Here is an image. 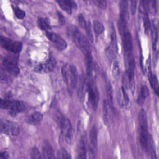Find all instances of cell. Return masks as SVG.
Listing matches in <instances>:
<instances>
[{
    "label": "cell",
    "instance_id": "obj_1",
    "mask_svg": "<svg viewBox=\"0 0 159 159\" xmlns=\"http://www.w3.org/2000/svg\"><path fill=\"white\" fill-rule=\"evenodd\" d=\"M139 137L141 147L146 150L150 135L148 132L146 112L143 109H142L139 114Z\"/></svg>",
    "mask_w": 159,
    "mask_h": 159
},
{
    "label": "cell",
    "instance_id": "obj_2",
    "mask_svg": "<svg viewBox=\"0 0 159 159\" xmlns=\"http://www.w3.org/2000/svg\"><path fill=\"white\" fill-rule=\"evenodd\" d=\"M62 76L64 81L67 84L68 89L70 93L76 88L78 83V72L75 65L71 64L64 65L62 68Z\"/></svg>",
    "mask_w": 159,
    "mask_h": 159
},
{
    "label": "cell",
    "instance_id": "obj_3",
    "mask_svg": "<svg viewBox=\"0 0 159 159\" xmlns=\"http://www.w3.org/2000/svg\"><path fill=\"white\" fill-rule=\"evenodd\" d=\"M70 34L76 46L86 55L91 53L88 40L76 27L70 29Z\"/></svg>",
    "mask_w": 159,
    "mask_h": 159
},
{
    "label": "cell",
    "instance_id": "obj_4",
    "mask_svg": "<svg viewBox=\"0 0 159 159\" xmlns=\"http://www.w3.org/2000/svg\"><path fill=\"white\" fill-rule=\"evenodd\" d=\"M0 107L1 109L10 110V114L14 117L18 113L25 111L27 104L21 101L1 99Z\"/></svg>",
    "mask_w": 159,
    "mask_h": 159
},
{
    "label": "cell",
    "instance_id": "obj_5",
    "mask_svg": "<svg viewBox=\"0 0 159 159\" xmlns=\"http://www.w3.org/2000/svg\"><path fill=\"white\" fill-rule=\"evenodd\" d=\"M87 91L89 106L93 110H96L98 107L99 96L97 86L92 78H89L87 83Z\"/></svg>",
    "mask_w": 159,
    "mask_h": 159
},
{
    "label": "cell",
    "instance_id": "obj_6",
    "mask_svg": "<svg viewBox=\"0 0 159 159\" xmlns=\"http://www.w3.org/2000/svg\"><path fill=\"white\" fill-rule=\"evenodd\" d=\"M59 123L61 128V137L68 143H71L73 138V130L70 121L66 117H59Z\"/></svg>",
    "mask_w": 159,
    "mask_h": 159
},
{
    "label": "cell",
    "instance_id": "obj_7",
    "mask_svg": "<svg viewBox=\"0 0 159 159\" xmlns=\"http://www.w3.org/2000/svg\"><path fill=\"white\" fill-rule=\"evenodd\" d=\"M1 43L3 48L14 53H18L22 50V45L21 42L13 41L3 36L1 37Z\"/></svg>",
    "mask_w": 159,
    "mask_h": 159
},
{
    "label": "cell",
    "instance_id": "obj_8",
    "mask_svg": "<svg viewBox=\"0 0 159 159\" xmlns=\"http://www.w3.org/2000/svg\"><path fill=\"white\" fill-rule=\"evenodd\" d=\"M1 130L6 135L15 136L19 133V126L16 122L2 120L1 121Z\"/></svg>",
    "mask_w": 159,
    "mask_h": 159
},
{
    "label": "cell",
    "instance_id": "obj_9",
    "mask_svg": "<svg viewBox=\"0 0 159 159\" xmlns=\"http://www.w3.org/2000/svg\"><path fill=\"white\" fill-rule=\"evenodd\" d=\"M56 66V60L52 55H50L45 62L39 64L35 68V71L38 73H48L53 70Z\"/></svg>",
    "mask_w": 159,
    "mask_h": 159
},
{
    "label": "cell",
    "instance_id": "obj_10",
    "mask_svg": "<svg viewBox=\"0 0 159 159\" xmlns=\"http://www.w3.org/2000/svg\"><path fill=\"white\" fill-rule=\"evenodd\" d=\"M3 65L6 71L13 75H17L19 73V68L17 61L14 57H7L3 60Z\"/></svg>",
    "mask_w": 159,
    "mask_h": 159
},
{
    "label": "cell",
    "instance_id": "obj_11",
    "mask_svg": "<svg viewBox=\"0 0 159 159\" xmlns=\"http://www.w3.org/2000/svg\"><path fill=\"white\" fill-rule=\"evenodd\" d=\"M98 131L95 125H93L89 132V153L91 158H95L97 153Z\"/></svg>",
    "mask_w": 159,
    "mask_h": 159
},
{
    "label": "cell",
    "instance_id": "obj_12",
    "mask_svg": "<svg viewBox=\"0 0 159 159\" xmlns=\"http://www.w3.org/2000/svg\"><path fill=\"white\" fill-rule=\"evenodd\" d=\"M46 35L49 40H50L58 50H62L66 48L67 46L66 42L58 34L48 31L46 32Z\"/></svg>",
    "mask_w": 159,
    "mask_h": 159
},
{
    "label": "cell",
    "instance_id": "obj_13",
    "mask_svg": "<svg viewBox=\"0 0 159 159\" xmlns=\"http://www.w3.org/2000/svg\"><path fill=\"white\" fill-rule=\"evenodd\" d=\"M122 43L124 50V56L132 53V39L130 32L127 31L122 35Z\"/></svg>",
    "mask_w": 159,
    "mask_h": 159
},
{
    "label": "cell",
    "instance_id": "obj_14",
    "mask_svg": "<svg viewBox=\"0 0 159 159\" xmlns=\"http://www.w3.org/2000/svg\"><path fill=\"white\" fill-rule=\"evenodd\" d=\"M61 8L68 14H71L73 9H76V3L73 1H57Z\"/></svg>",
    "mask_w": 159,
    "mask_h": 159
},
{
    "label": "cell",
    "instance_id": "obj_15",
    "mask_svg": "<svg viewBox=\"0 0 159 159\" xmlns=\"http://www.w3.org/2000/svg\"><path fill=\"white\" fill-rule=\"evenodd\" d=\"M102 113L104 122L106 125H108L111 119V106L107 100H104L102 104Z\"/></svg>",
    "mask_w": 159,
    "mask_h": 159
},
{
    "label": "cell",
    "instance_id": "obj_16",
    "mask_svg": "<svg viewBox=\"0 0 159 159\" xmlns=\"http://www.w3.org/2000/svg\"><path fill=\"white\" fill-rule=\"evenodd\" d=\"M78 158H86V137L84 135H83L81 137V139L80 141Z\"/></svg>",
    "mask_w": 159,
    "mask_h": 159
},
{
    "label": "cell",
    "instance_id": "obj_17",
    "mask_svg": "<svg viewBox=\"0 0 159 159\" xmlns=\"http://www.w3.org/2000/svg\"><path fill=\"white\" fill-rule=\"evenodd\" d=\"M42 155H43V157L45 158H55L53 148H52L51 145L47 142H45L43 144Z\"/></svg>",
    "mask_w": 159,
    "mask_h": 159
},
{
    "label": "cell",
    "instance_id": "obj_18",
    "mask_svg": "<svg viewBox=\"0 0 159 159\" xmlns=\"http://www.w3.org/2000/svg\"><path fill=\"white\" fill-rule=\"evenodd\" d=\"M148 79H149L150 83L151 84V86L153 89L154 92L157 95H158V91H159L158 81L157 76L155 75V74L151 72L150 70H149V72H148Z\"/></svg>",
    "mask_w": 159,
    "mask_h": 159
},
{
    "label": "cell",
    "instance_id": "obj_19",
    "mask_svg": "<svg viewBox=\"0 0 159 159\" xmlns=\"http://www.w3.org/2000/svg\"><path fill=\"white\" fill-rule=\"evenodd\" d=\"M148 95H149V91L148 88L145 85L142 86L140 88V91L137 99V104L139 105H142L144 102L145 99L148 96Z\"/></svg>",
    "mask_w": 159,
    "mask_h": 159
},
{
    "label": "cell",
    "instance_id": "obj_20",
    "mask_svg": "<svg viewBox=\"0 0 159 159\" xmlns=\"http://www.w3.org/2000/svg\"><path fill=\"white\" fill-rule=\"evenodd\" d=\"M151 32H152L153 48L155 50L157 39H158V27H157V24L155 22L154 20H152V25L151 26Z\"/></svg>",
    "mask_w": 159,
    "mask_h": 159
},
{
    "label": "cell",
    "instance_id": "obj_21",
    "mask_svg": "<svg viewBox=\"0 0 159 159\" xmlns=\"http://www.w3.org/2000/svg\"><path fill=\"white\" fill-rule=\"evenodd\" d=\"M43 116L41 113L39 112H36L33 113L27 119L28 122L32 125H37L39 124L42 120Z\"/></svg>",
    "mask_w": 159,
    "mask_h": 159
},
{
    "label": "cell",
    "instance_id": "obj_22",
    "mask_svg": "<svg viewBox=\"0 0 159 159\" xmlns=\"http://www.w3.org/2000/svg\"><path fill=\"white\" fill-rule=\"evenodd\" d=\"M37 24L41 29L46 32H48V30L50 29L49 21L45 18H39L37 20Z\"/></svg>",
    "mask_w": 159,
    "mask_h": 159
},
{
    "label": "cell",
    "instance_id": "obj_23",
    "mask_svg": "<svg viewBox=\"0 0 159 159\" xmlns=\"http://www.w3.org/2000/svg\"><path fill=\"white\" fill-rule=\"evenodd\" d=\"M106 92H107V101L111 106V107H112L113 106V91H112V87L111 86V84L108 82L106 84Z\"/></svg>",
    "mask_w": 159,
    "mask_h": 159
},
{
    "label": "cell",
    "instance_id": "obj_24",
    "mask_svg": "<svg viewBox=\"0 0 159 159\" xmlns=\"http://www.w3.org/2000/svg\"><path fill=\"white\" fill-rule=\"evenodd\" d=\"M93 29L97 36L103 33L105 30L103 24L98 20H95L93 22Z\"/></svg>",
    "mask_w": 159,
    "mask_h": 159
},
{
    "label": "cell",
    "instance_id": "obj_25",
    "mask_svg": "<svg viewBox=\"0 0 159 159\" xmlns=\"http://www.w3.org/2000/svg\"><path fill=\"white\" fill-rule=\"evenodd\" d=\"M121 91H122V98L124 101V107L128 109L130 106V101L129 97L127 93L126 89L124 86L122 87Z\"/></svg>",
    "mask_w": 159,
    "mask_h": 159
},
{
    "label": "cell",
    "instance_id": "obj_26",
    "mask_svg": "<svg viewBox=\"0 0 159 159\" xmlns=\"http://www.w3.org/2000/svg\"><path fill=\"white\" fill-rule=\"evenodd\" d=\"M117 50L109 45L106 49V54L107 59L110 61L113 60L116 57V54L117 53Z\"/></svg>",
    "mask_w": 159,
    "mask_h": 159
},
{
    "label": "cell",
    "instance_id": "obj_27",
    "mask_svg": "<svg viewBox=\"0 0 159 159\" xmlns=\"http://www.w3.org/2000/svg\"><path fill=\"white\" fill-rule=\"evenodd\" d=\"M84 76H83V75H81L80 78V84L78 86V96L80 97V98L81 99V100L83 99L84 98Z\"/></svg>",
    "mask_w": 159,
    "mask_h": 159
},
{
    "label": "cell",
    "instance_id": "obj_28",
    "mask_svg": "<svg viewBox=\"0 0 159 159\" xmlns=\"http://www.w3.org/2000/svg\"><path fill=\"white\" fill-rule=\"evenodd\" d=\"M120 16L124 17L127 19V12H128V3L126 1H122L120 2Z\"/></svg>",
    "mask_w": 159,
    "mask_h": 159
},
{
    "label": "cell",
    "instance_id": "obj_29",
    "mask_svg": "<svg viewBox=\"0 0 159 159\" xmlns=\"http://www.w3.org/2000/svg\"><path fill=\"white\" fill-rule=\"evenodd\" d=\"M143 24H144V27L145 29V32L147 34L149 30L151 29V25L149 20L148 12L145 10H144V14H143Z\"/></svg>",
    "mask_w": 159,
    "mask_h": 159
},
{
    "label": "cell",
    "instance_id": "obj_30",
    "mask_svg": "<svg viewBox=\"0 0 159 159\" xmlns=\"http://www.w3.org/2000/svg\"><path fill=\"white\" fill-rule=\"evenodd\" d=\"M112 73L114 78H117L120 73V67L118 61H114L112 66Z\"/></svg>",
    "mask_w": 159,
    "mask_h": 159
},
{
    "label": "cell",
    "instance_id": "obj_31",
    "mask_svg": "<svg viewBox=\"0 0 159 159\" xmlns=\"http://www.w3.org/2000/svg\"><path fill=\"white\" fill-rule=\"evenodd\" d=\"M58 158H71V156L64 148H61L57 153Z\"/></svg>",
    "mask_w": 159,
    "mask_h": 159
},
{
    "label": "cell",
    "instance_id": "obj_32",
    "mask_svg": "<svg viewBox=\"0 0 159 159\" xmlns=\"http://www.w3.org/2000/svg\"><path fill=\"white\" fill-rule=\"evenodd\" d=\"M85 29L86 30V32H87V34H88V38H89V40L91 42H93V40H94V37H93V35L91 25V23L89 22H87L86 27Z\"/></svg>",
    "mask_w": 159,
    "mask_h": 159
},
{
    "label": "cell",
    "instance_id": "obj_33",
    "mask_svg": "<svg viewBox=\"0 0 159 159\" xmlns=\"http://www.w3.org/2000/svg\"><path fill=\"white\" fill-rule=\"evenodd\" d=\"M14 12L15 16L18 19H23L25 16V12L18 7H16L14 9Z\"/></svg>",
    "mask_w": 159,
    "mask_h": 159
},
{
    "label": "cell",
    "instance_id": "obj_34",
    "mask_svg": "<svg viewBox=\"0 0 159 159\" xmlns=\"http://www.w3.org/2000/svg\"><path fill=\"white\" fill-rule=\"evenodd\" d=\"M31 158H41V153L37 147H34L31 150Z\"/></svg>",
    "mask_w": 159,
    "mask_h": 159
},
{
    "label": "cell",
    "instance_id": "obj_35",
    "mask_svg": "<svg viewBox=\"0 0 159 159\" xmlns=\"http://www.w3.org/2000/svg\"><path fill=\"white\" fill-rule=\"evenodd\" d=\"M78 21L80 25H81V27H82L84 29H86L87 22H86L84 16L81 14L78 15Z\"/></svg>",
    "mask_w": 159,
    "mask_h": 159
},
{
    "label": "cell",
    "instance_id": "obj_36",
    "mask_svg": "<svg viewBox=\"0 0 159 159\" xmlns=\"http://www.w3.org/2000/svg\"><path fill=\"white\" fill-rule=\"evenodd\" d=\"M94 3L101 9H104L106 7V1H94Z\"/></svg>",
    "mask_w": 159,
    "mask_h": 159
},
{
    "label": "cell",
    "instance_id": "obj_37",
    "mask_svg": "<svg viewBox=\"0 0 159 159\" xmlns=\"http://www.w3.org/2000/svg\"><path fill=\"white\" fill-rule=\"evenodd\" d=\"M137 2L135 1H130V11L132 15H134L135 13L136 7H137Z\"/></svg>",
    "mask_w": 159,
    "mask_h": 159
},
{
    "label": "cell",
    "instance_id": "obj_38",
    "mask_svg": "<svg viewBox=\"0 0 159 159\" xmlns=\"http://www.w3.org/2000/svg\"><path fill=\"white\" fill-rule=\"evenodd\" d=\"M58 19H59V22L61 24H64L65 22V19L64 16L61 13L58 12Z\"/></svg>",
    "mask_w": 159,
    "mask_h": 159
},
{
    "label": "cell",
    "instance_id": "obj_39",
    "mask_svg": "<svg viewBox=\"0 0 159 159\" xmlns=\"http://www.w3.org/2000/svg\"><path fill=\"white\" fill-rule=\"evenodd\" d=\"M9 158V154L7 152H3L0 154V158L6 159Z\"/></svg>",
    "mask_w": 159,
    "mask_h": 159
}]
</instances>
